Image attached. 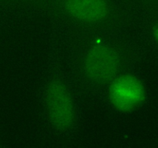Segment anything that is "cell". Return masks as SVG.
Returning <instances> with one entry per match:
<instances>
[{"mask_svg": "<svg viewBox=\"0 0 158 148\" xmlns=\"http://www.w3.org/2000/svg\"><path fill=\"white\" fill-rule=\"evenodd\" d=\"M45 104L51 123L57 130L70 129L75 120L73 101L69 89L63 82L52 80L45 93Z\"/></svg>", "mask_w": 158, "mask_h": 148, "instance_id": "cell-1", "label": "cell"}, {"mask_svg": "<svg viewBox=\"0 0 158 148\" xmlns=\"http://www.w3.org/2000/svg\"><path fill=\"white\" fill-rule=\"evenodd\" d=\"M109 99L112 106L121 113L138 109L146 99V89L141 80L131 74L116 76L110 86Z\"/></svg>", "mask_w": 158, "mask_h": 148, "instance_id": "cell-2", "label": "cell"}, {"mask_svg": "<svg viewBox=\"0 0 158 148\" xmlns=\"http://www.w3.org/2000/svg\"><path fill=\"white\" fill-rule=\"evenodd\" d=\"M120 66L119 54L112 46L104 43L93 46L88 50L83 63L86 76L93 81H112Z\"/></svg>", "mask_w": 158, "mask_h": 148, "instance_id": "cell-3", "label": "cell"}, {"mask_svg": "<svg viewBox=\"0 0 158 148\" xmlns=\"http://www.w3.org/2000/svg\"><path fill=\"white\" fill-rule=\"evenodd\" d=\"M62 6L71 18L86 23L103 21L112 9L110 0H63Z\"/></svg>", "mask_w": 158, "mask_h": 148, "instance_id": "cell-4", "label": "cell"}, {"mask_svg": "<svg viewBox=\"0 0 158 148\" xmlns=\"http://www.w3.org/2000/svg\"><path fill=\"white\" fill-rule=\"evenodd\" d=\"M154 39H155L156 43L158 46V23L156 25L155 28L154 29Z\"/></svg>", "mask_w": 158, "mask_h": 148, "instance_id": "cell-5", "label": "cell"}, {"mask_svg": "<svg viewBox=\"0 0 158 148\" xmlns=\"http://www.w3.org/2000/svg\"><path fill=\"white\" fill-rule=\"evenodd\" d=\"M143 1L152 6H158V0H143Z\"/></svg>", "mask_w": 158, "mask_h": 148, "instance_id": "cell-6", "label": "cell"}]
</instances>
